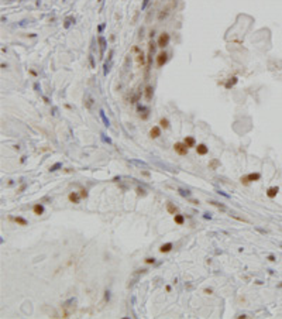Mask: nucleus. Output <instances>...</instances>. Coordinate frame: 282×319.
Instances as JSON below:
<instances>
[{"label": "nucleus", "mask_w": 282, "mask_h": 319, "mask_svg": "<svg viewBox=\"0 0 282 319\" xmlns=\"http://www.w3.org/2000/svg\"><path fill=\"white\" fill-rule=\"evenodd\" d=\"M81 196H82V198H86V196H87V191H86V189H82V191H81Z\"/></svg>", "instance_id": "nucleus-28"}, {"label": "nucleus", "mask_w": 282, "mask_h": 319, "mask_svg": "<svg viewBox=\"0 0 282 319\" xmlns=\"http://www.w3.org/2000/svg\"><path fill=\"white\" fill-rule=\"evenodd\" d=\"M100 136H102V140H103L104 143H107V144H112V140H110L109 137H106L104 134H100Z\"/></svg>", "instance_id": "nucleus-25"}, {"label": "nucleus", "mask_w": 282, "mask_h": 319, "mask_svg": "<svg viewBox=\"0 0 282 319\" xmlns=\"http://www.w3.org/2000/svg\"><path fill=\"white\" fill-rule=\"evenodd\" d=\"M203 218H205V219H209V220H210V219H212V216H210L209 213H205V215H203Z\"/></svg>", "instance_id": "nucleus-34"}, {"label": "nucleus", "mask_w": 282, "mask_h": 319, "mask_svg": "<svg viewBox=\"0 0 282 319\" xmlns=\"http://www.w3.org/2000/svg\"><path fill=\"white\" fill-rule=\"evenodd\" d=\"M186 146H188V148H192V147H196V140L192 137V136H188V137H185V141H183Z\"/></svg>", "instance_id": "nucleus-8"}, {"label": "nucleus", "mask_w": 282, "mask_h": 319, "mask_svg": "<svg viewBox=\"0 0 282 319\" xmlns=\"http://www.w3.org/2000/svg\"><path fill=\"white\" fill-rule=\"evenodd\" d=\"M172 243H165V244H162L161 247H160V252L161 253H169L171 250H172Z\"/></svg>", "instance_id": "nucleus-14"}, {"label": "nucleus", "mask_w": 282, "mask_h": 319, "mask_svg": "<svg viewBox=\"0 0 282 319\" xmlns=\"http://www.w3.org/2000/svg\"><path fill=\"white\" fill-rule=\"evenodd\" d=\"M166 61H168V54H166L165 51H161V52L157 55V65H158V67H164L166 64Z\"/></svg>", "instance_id": "nucleus-5"}, {"label": "nucleus", "mask_w": 282, "mask_h": 319, "mask_svg": "<svg viewBox=\"0 0 282 319\" xmlns=\"http://www.w3.org/2000/svg\"><path fill=\"white\" fill-rule=\"evenodd\" d=\"M278 192H279V188H278V186H271V188H268V191H267V196L271 198V199H274Z\"/></svg>", "instance_id": "nucleus-7"}, {"label": "nucleus", "mask_w": 282, "mask_h": 319, "mask_svg": "<svg viewBox=\"0 0 282 319\" xmlns=\"http://www.w3.org/2000/svg\"><path fill=\"white\" fill-rule=\"evenodd\" d=\"M174 150L178 152L179 155H186L188 154V146L185 144V143H175L174 144Z\"/></svg>", "instance_id": "nucleus-4"}, {"label": "nucleus", "mask_w": 282, "mask_h": 319, "mask_svg": "<svg viewBox=\"0 0 282 319\" xmlns=\"http://www.w3.org/2000/svg\"><path fill=\"white\" fill-rule=\"evenodd\" d=\"M161 136V127L160 126H154L151 130H149V137L151 138H158Z\"/></svg>", "instance_id": "nucleus-6"}, {"label": "nucleus", "mask_w": 282, "mask_h": 319, "mask_svg": "<svg viewBox=\"0 0 282 319\" xmlns=\"http://www.w3.org/2000/svg\"><path fill=\"white\" fill-rule=\"evenodd\" d=\"M138 61H140V62H141V64H143V62H144V54H143V52H141V54H140V55H138Z\"/></svg>", "instance_id": "nucleus-30"}, {"label": "nucleus", "mask_w": 282, "mask_h": 319, "mask_svg": "<svg viewBox=\"0 0 282 319\" xmlns=\"http://www.w3.org/2000/svg\"><path fill=\"white\" fill-rule=\"evenodd\" d=\"M166 209H168V212L171 213V215H175L176 212H178V209H176V206H174L172 203H166Z\"/></svg>", "instance_id": "nucleus-16"}, {"label": "nucleus", "mask_w": 282, "mask_h": 319, "mask_svg": "<svg viewBox=\"0 0 282 319\" xmlns=\"http://www.w3.org/2000/svg\"><path fill=\"white\" fill-rule=\"evenodd\" d=\"M131 164H134V165H138V167H143V168L148 167V165H147L144 161H138V160H133V161H131Z\"/></svg>", "instance_id": "nucleus-20"}, {"label": "nucleus", "mask_w": 282, "mask_h": 319, "mask_svg": "<svg viewBox=\"0 0 282 319\" xmlns=\"http://www.w3.org/2000/svg\"><path fill=\"white\" fill-rule=\"evenodd\" d=\"M59 168H62V163H57V164H54L52 167H50V172H55V171H58Z\"/></svg>", "instance_id": "nucleus-21"}, {"label": "nucleus", "mask_w": 282, "mask_h": 319, "mask_svg": "<svg viewBox=\"0 0 282 319\" xmlns=\"http://www.w3.org/2000/svg\"><path fill=\"white\" fill-rule=\"evenodd\" d=\"M212 205H215V206H217V208H220L221 210H226V206L224 205H221V203H219V202H215V201H212L210 202Z\"/></svg>", "instance_id": "nucleus-22"}, {"label": "nucleus", "mask_w": 282, "mask_h": 319, "mask_svg": "<svg viewBox=\"0 0 282 319\" xmlns=\"http://www.w3.org/2000/svg\"><path fill=\"white\" fill-rule=\"evenodd\" d=\"M179 194L182 196H190V192L189 191H185V189H179Z\"/></svg>", "instance_id": "nucleus-24"}, {"label": "nucleus", "mask_w": 282, "mask_h": 319, "mask_svg": "<svg viewBox=\"0 0 282 319\" xmlns=\"http://www.w3.org/2000/svg\"><path fill=\"white\" fill-rule=\"evenodd\" d=\"M196 151H198L199 155H206L209 152V148L205 144H199V146H196Z\"/></svg>", "instance_id": "nucleus-10"}, {"label": "nucleus", "mask_w": 282, "mask_h": 319, "mask_svg": "<svg viewBox=\"0 0 282 319\" xmlns=\"http://www.w3.org/2000/svg\"><path fill=\"white\" fill-rule=\"evenodd\" d=\"M258 179H261V174H258V172H255V174H248V175H244V177H241V184H246L248 185L250 182H254V181H258Z\"/></svg>", "instance_id": "nucleus-1"}, {"label": "nucleus", "mask_w": 282, "mask_h": 319, "mask_svg": "<svg viewBox=\"0 0 282 319\" xmlns=\"http://www.w3.org/2000/svg\"><path fill=\"white\" fill-rule=\"evenodd\" d=\"M14 220H16L18 225H21V226H27V220L24 218H21V216H17V218H14Z\"/></svg>", "instance_id": "nucleus-19"}, {"label": "nucleus", "mask_w": 282, "mask_h": 319, "mask_svg": "<svg viewBox=\"0 0 282 319\" xmlns=\"http://www.w3.org/2000/svg\"><path fill=\"white\" fill-rule=\"evenodd\" d=\"M174 220H175V223H178V225H183L185 218H183V215H175V216H174Z\"/></svg>", "instance_id": "nucleus-17"}, {"label": "nucleus", "mask_w": 282, "mask_h": 319, "mask_svg": "<svg viewBox=\"0 0 282 319\" xmlns=\"http://www.w3.org/2000/svg\"><path fill=\"white\" fill-rule=\"evenodd\" d=\"M93 98H92V95L89 93V92H85V98H83V106L87 109V110H92L93 109Z\"/></svg>", "instance_id": "nucleus-2"}, {"label": "nucleus", "mask_w": 282, "mask_h": 319, "mask_svg": "<svg viewBox=\"0 0 282 319\" xmlns=\"http://www.w3.org/2000/svg\"><path fill=\"white\" fill-rule=\"evenodd\" d=\"M160 124H161L162 129H169V121H168V119H165V117H162L160 120Z\"/></svg>", "instance_id": "nucleus-18"}, {"label": "nucleus", "mask_w": 282, "mask_h": 319, "mask_svg": "<svg viewBox=\"0 0 282 319\" xmlns=\"http://www.w3.org/2000/svg\"><path fill=\"white\" fill-rule=\"evenodd\" d=\"M268 260H269V261H275V257H274L272 254H269V256H268Z\"/></svg>", "instance_id": "nucleus-31"}, {"label": "nucleus", "mask_w": 282, "mask_h": 319, "mask_svg": "<svg viewBox=\"0 0 282 319\" xmlns=\"http://www.w3.org/2000/svg\"><path fill=\"white\" fill-rule=\"evenodd\" d=\"M68 198H69V201H71V202H73V203H79V199H81V195H79L78 192H71Z\"/></svg>", "instance_id": "nucleus-11"}, {"label": "nucleus", "mask_w": 282, "mask_h": 319, "mask_svg": "<svg viewBox=\"0 0 282 319\" xmlns=\"http://www.w3.org/2000/svg\"><path fill=\"white\" fill-rule=\"evenodd\" d=\"M152 95H154V89H152L151 85H148V86L145 88V99L149 102L151 99H152Z\"/></svg>", "instance_id": "nucleus-13"}, {"label": "nucleus", "mask_w": 282, "mask_h": 319, "mask_svg": "<svg viewBox=\"0 0 282 319\" xmlns=\"http://www.w3.org/2000/svg\"><path fill=\"white\" fill-rule=\"evenodd\" d=\"M33 210H34V213L35 215H42L44 213V206L41 205V203H37V205H34V208H33Z\"/></svg>", "instance_id": "nucleus-12"}, {"label": "nucleus", "mask_w": 282, "mask_h": 319, "mask_svg": "<svg viewBox=\"0 0 282 319\" xmlns=\"http://www.w3.org/2000/svg\"><path fill=\"white\" fill-rule=\"evenodd\" d=\"M103 28H104V24H100L99 28H98V30H99V33H102V31H103Z\"/></svg>", "instance_id": "nucleus-33"}, {"label": "nucleus", "mask_w": 282, "mask_h": 319, "mask_svg": "<svg viewBox=\"0 0 282 319\" xmlns=\"http://www.w3.org/2000/svg\"><path fill=\"white\" fill-rule=\"evenodd\" d=\"M98 40H99V45H100V57H103V55H104V51H106V38L99 35Z\"/></svg>", "instance_id": "nucleus-9"}, {"label": "nucleus", "mask_w": 282, "mask_h": 319, "mask_svg": "<svg viewBox=\"0 0 282 319\" xmlns=\"http://www.w3.org/2000/svg\"><path fill=\"white\" fill-rule=\"evenodd\" d=\"M99 115H100V117H102V120H103V124H104L106 127H109V126H110V121H109V119L106 117L104 112H103V110H99Z\"/></svg>", "instance_id": "nucleus-15"}, {"label": "nucleus", "mask_w": 282, "mask_h": 319, "mask_svg": "<svg viewBox=\"0 0 282 319\" xmlns=\"http://www.w3.org/2000/svg\"><path fill=\"white\" fill-rule=\"evenodd\" d=\"M205 292H206V294H212V289H210V288H206Z\"/></svg>", "instance_id": "nucleus-35"}, {"label": "nucleus", "mask_w": 282, "mask_h": 319, "mask_svg": "<svg viewBox=\"0 0 282 319\" xmlns=\"http://www.w3.org/2000/svg\"><path fill=\"white\" fill-rule=\"evenodd\" d=\"M217 165H219V161H217V160H213V161L210 163V165H209V167H210V168H216Z\"/></svg>", "instance_id": "nucleus-27"}, {"label": "nucleus", "mask_w": 282, "mask_h": 319, "mask_svg": "<svg viewBox=\"0 0 282 319\" xmlns=\"http://www.w3.org/2000/svg\"><path fill=\"white\" fill-rule=\"evenodd\" d=\"M236 82H237V78H236V76H233V81H229V82L226 84V88L229 89V88H230V86H233V85L236 84Z\"/></svg>", "instance_id": "nucleus-23"}, {"label": "nucleus", "mask_w": 282, "mask_h": 319, "mask_svg": "<svg viewBox=\"0 0 282 319\" xmlns=\"http://www.w3.org/2000/svg\"><path fill=\"white\" fill-rule=\"evenodd\" d=\"M145 263H147V264H154V263H155V258H154V257H148V258H145Z\"/></svg>", "instance_id": "nucleus-26"}, {"label": "nucleus", "mask_w": 282, "mask_h": 319, "mask_svg": "<svg viewBox=\"0 0 282 319\" xmlns=\"http://www.w3.org/2000/svg\"><path fill=\"white\" fill-rule=\"evenodd\" d=\"M148 1H149V0H144V1H143V6H141V10H145V7H147Z\"/></svg>", "instance_id": "nucleus-29"}, {"label": "nucleus", "mask_w": 282, "mask_h": 319, "mask_svg": "<svg viewBox=\"0 0 282 319\" xmlns=\"http://www.w3.org/2000/svg\"><path fill=\"white\" fill-rule=\"evenodd\" d=\"M137 192H138V195H141L143 192H144V189H141V188H137ZM144 195V194H143Z\"/></svg>", "instance_id": "nucleus-32"}, {"label": "nucleus", "mask_w": 282, "mask_h": 319, "mask_svg": "<svg viewBox=\"0 0 282 319\" xmlns=\"http://www.w3.org/2000/svg\"><path fill=\"white\" fill-rule=\"evenodd\" d=\"M168 44H169V34H168V33H162L161 35H160L158 41H157V45H158L160 48H165Z\"/></svg>", "instance_id": "nucleus-3"}]
</instances>
